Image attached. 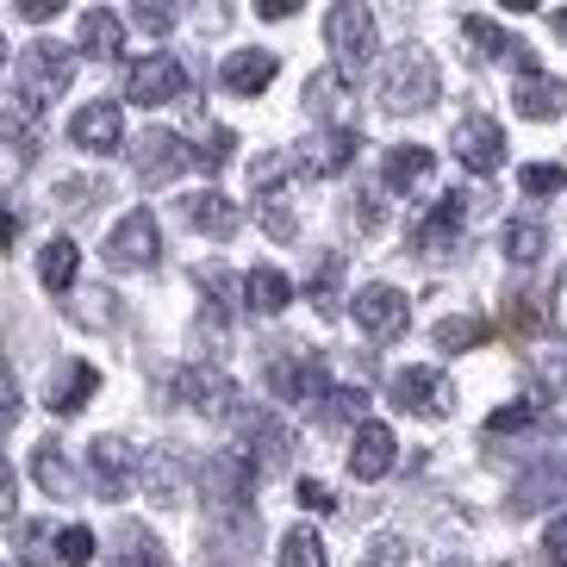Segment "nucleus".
<instances>
[{
  "label": "nucleus",
  "mask_w": 567,
  "mask_h": 567,
  "mask_svg": "<svg viewBox=\"0 0 567 567\" xmlns=\"http://www.w3.org/2000/svg\"><path fill=\"white\" fill-rule=\"evenodd\" d=\"M19 113H44L51 101H63L69 82H75V51L56 44V38H38L19 51Z\"/></svg>",
  "instance_id": "obj_1"
},
{
  "label": "nucleus",
  "mask_w": 567,
  "mask_h": 567,
  "mask_svg": "<svg viewBox=\"0 0 567 567\" xmlns=\"http://www.w3.org/2000/svg\"><path fill=\"white\" fill-rule=\"evenodd\" d=\"M436 87H443L436 56L417 51V44H405V51H393V63H386V75H381V106L393 118H412V113H424V106L436 101Z\"/></svg>",
  "instance_id": "obj_2"
},
{
  "label": "nucleus",
  "mask_w": 567,
  "mask_h": 567,
  "mask_svg": "<svg viewBox=\"0 0 567 567\" xmlns=\"http://www.w3.org/2000/svg\"><path fill=\"white\" fill-rule=\"evenodd\" d=\"M324 38H331L337 51V75H362L381 51V32H374V13H368L362 0H337L331 19H324Z\"/></svg>",
  "instance_id": "obj_3"
},
{
  "label": "nucleus",
  "mask_w": 567,
  "mask_h": 567,
  "mask_svg": "<svg viewBox=\"0 0 567 567\" xmlns=\"http://www.w3.org/2000/svg\"><path fill=\"white\" fill-rule=\"evenodd\" d=\"M237 436H244L237 455H244L256 474H275V467H287V455H293V431H287L268 405H244V412H237Z\"/></svg>",
  "instance_id": "obj_4"
},
{
  "label": "nucleus",
  "mask_w": 567,
  "mask_h": 567,
  "mask_svg": "<svg viewBox=\"0 0 567 567\" xmlns=\"http://www.w3.org/2000/svg\"><path fill=\"white\" fill-rule=\"evenodd\" d=\"M355 151H362L355 125H324V132H312L300 151H293V175H306V182H331V175H343V168L355 163Z\"/></svg>",
  "instance_id": "obj_5"
},
{
  "label": "nucleus",
  "mask_w": 567,
  "mask_h": 567,
  "mask_svg": "<svg viewBox=\"0 0 567 567\" xmlns=\"http://www.w3.org/2000/svg\"><path fill=\"white\" fill-rule=\"evenodd\" d=\"M350 312H355V324H362L374 343H400V337L412 331V300H405L400 287H386V281L362 287V293L350 300Z\"/></svg>",
  "instance_id": "obj_6"
},
{
  "label": "nucleus",
  "mask_w": 567,
  "mask_h": 567,
  "mask_svg": "<svg viewBox=\"0 0 567 567\" xmlns=\"http://www.w3.org/2000/svg\"><path fill=\"white\" fill-rule=\"evenodd\" d=\"M386 400L400 405L412 417H450L455 412V386L450 374H436V368H400L393 386H386Z\"/></svg>",
  "instance_id": "obj_7"
},
{
  "label": "nucleus",
  "mask_w": 567,
  "mask_h": 567,
  "mask_svg": "<svg viewBox=\"0 0 567 567\" xmlns=\"http://www.w3.org/2000/svg\"><path fill=\"white\" fill-rule=\"evenodd\" d=\"M256 481H262V474H256V467L244 462L237 450H213V455L200 462V493L218 505V512H237V505H250Z\"/></svg>",
  "instance_id": "obj_8"
},
{
  "label": "nucleus",
  "mask_w": 567,
  "mask_h": 567,
  "mask_svg": "<svg viewBox=\"0 0 567 567\" xmlns=\"http://www.w3.org/2000/svg\"><path fill=\"white\" fill-rule=\"evenodd\" d=\"M268 386H275V400L300 405V412H312V405L331 400L324 362H312V355H275V362H268Z\"/></svg>",
  "instance_id": "obj_9"
},
{
  "label": "nucleus",
  "mask_w": 567,
  "mask_h": 567,
  "mask_svg": "<svg viewBox=\"0 0 567 567\" xmlns=\"http://www.w3.org/2000/svg\"><path fill=\"white\" fill-rule=\"evenodd\" d=\"M182 94H187V69H182V56H168V51L132 63V75H125V101H137V106H168Z\"/></svg>",
  "instance_id": "obj_10"
},
{
  "label": "nucleus",
  "mask_w": 567,
  "mask_h": 567,
  "mask_svg": "<svg viewBox=\"0 0 567 567\" xmlns=\"http://www.w3.org/2000/svg\"><path fill=\"white\" fill-rule=\"evenodd\" d=\"M156 256H163V231H156V213H125L113 225V237H106V262L113 268H156Z\"/></svg>",
  "instance_id": "obj_11"
},
{
  "label": "nucleus",
  "mask_w": 567,
  "mask_h": 567,
  "mask_svg": "<svg viewBox=\"0 0 567 567\" xmlns=\"http://www.w3.org/2000/svg\"><path fill=\"white\" fill-rule=\"evenodd\" d=\"M175 393H182L200 417H231L237 412V381L213 362H187L182 374H175Z\"/></svg>",
  "instance_id": "obj_12"
},
{
  "label": "nucleus",
  "mask_w": 567,
  "mask_h": 567,
  "mask_svg": "<svg viewBox=\"0 0 567 567\" xmlns=\"http://www.w3.org/2000/svg\"><path fill=\"white\" fill-rule=\"evenodd\" d=\"M87 481L101 499H125V486L137 481V450L125 436H94L87 443Z\"/></svg>",
  "instance_id": "obj_13"
},
{
  "label": "nucleus",
  "mask_w": 567,
  "mask_h": 567,
  "mask_svg": "<svg viewBox=\"0 0 567 567\" xmlns=\"http://www.w3.org/2000/svg\"><path fill=\"white\" fill-rule=\"evenodd\" d=\"M455 163L467 168V175H499L505 168V132L493 125V118H462L450 137Z\"/></svg>",
  "instance_id": "obj_14"
},
{
  "label": "nucleus",
  "mask_w": 567,
  "mask_h": 567,
  "mask_svg": "<svg viewBox=\"0 0 567 567\" xmlns=\"http://www.w3.org/2000/svg\"><path fill=\"white\" fill-rule=\"evenodd\" d=\"M69 144L87 156H106L125 144V113H118V101H87L82 113L69 118Z\"/></svg>",
  "instance_id": "obj_15"
},
{
  "label": "nucleus",
  "mask_w": 567,
  "mask_h": 567,
  "mask_svg": "<svg viewBox=\"0 0 567 567\" xmlns=\"http://www.w3.org/2000/svg\"><path fill=\"white\" fill-rule=\"evenodd\" d=\"M187 156H194V151H187L175 132H144V137L132 144V175H137L144 187H163V182H175V175H182Z\"/></svg>",
  "instance_id": "obj_16"
},
{
  "label": "nucleus",
  "mask_w": 567,
  "mask_h": 567,
  "mask_svg": "<svg viewBox=\"0 0 567 567\" xmlns=\"http://www.w3.org/2000/svg\"><path fill=\"white\" fill-rule=\"evenodd\" d=\"M462 218H467V194H455V187H450V194L431 206V213L417 218V237H412V244H417L424 256H455V250H462Z\"/></svg>",
  "instance_id": "obj_17"
},
{
  "label": "nucleus",
  "mask_w": 567,
  "mask_h": 567,
  "mask_svg": "<svg viewBox=\"0 0 567 567\" xmlns=\"http://www.w3.org/2000/svg\"><path fill=\"white\" fill-rule=\"evenodd\" d=\"M400 462V436L386 431L381 417H362L355 424V450H350V474L355 481H386Z\"/></svg>",
  "instance_id": "obj_18"
},
{
  "label": "nucleus",
  "mask_w": 567,
  "mask_h": 567,
  "mask_svg": "<svg viewBox=\"0 0 567 567\" xmlns=\"http://www.w3.org/2000/svg\"><path fill=\"white\" fill-rule=\"evenodd\" d=\"M512 106H517V118H530V125H549V118H561L567 113V87L555 82V75H517V87H512Z\"/></svg>",
  "instance_id": "obj_19"
},
{
  "label": "nucleus",
  "mask_w": 567,
  "mask_h": 567,
  "mask_svg": "<svg viewBox=\"0 0 567 567\" xmlns=\"http://www.w3.org/2000/svg\"><path fill=\"white\" fill-rule=\"evenodd\" d=\"M275 69H281V56L256 44V51H231L218 75H225V87H231L237 101H256V94H262V87L275 82Z\"/></svg>",
  "instance_id": "obj_20"
},
{
  "label": "nucleus",
  "mask_w": 567,
  "mask_h": 567,
  "mask_svg": "<svg viewBox=\"0 0 567 567\" xmlns=\"http://www.w3.org/2000/svg\"><path fill=\"white\" fill-rule=\"evenodd\" d=\"M182 218L194 225V231H206V237H237V225H244L237 200H225L218 187H200V194H187V200H182Z\"/></svg>",
  "instance_id": "obj_21"
},
{
  "label": "nucleus",
  "mask_w": 567,
  "mask_h": 567,
  "mask_svg": "<svg viewBox=\"0 0 567 567\" xmlns=\"http://www.w3.org/2000/svg\"><path fill=\"white\" fill-rule=\"evenodd\" d=\"M462 32H467V44L481 56H505V63H517L524 75H536V63H530V44H517L512 32H505L499 19H481V13H467L462 19Z\"/></svg>",
  "instance_id": "obj_22"
},
{
  "label": "nucleus",
  "mask_w": 567,
  "mask_h": 567,
  "mask_svg": "<svg viewBox=\"0 0 567 567\" xmlns=\"http://www.w3.org/2000/svg\"><path fill=\"white\" fill-rule=\"evenodd\" d=\"M94 393H101V368H87V362H63L51 374V412L56 417H69V412H82L87 400H94Z\"/></svg>",
  "instance_id": "obj_23"
},
{
  "label": "nucleus",
  "mask_w": 567,
  "mask_h": 567,
  "mask_svg": "<svg viewBox=\"0 0 567 567\" xmlns=\"http://www.w3.org/2000/svg\"><path fill=\"white\" fill-rule=\"evenodd\" d=\"M137 481L151 486V499L175 505L187 493V462L175 450H151V455H137Z\"/></svg>",
  "instance_id": "obj_24"
},
{
  "label": "nucleus",
  "mask_w": 567,
  "mask_h": 567,
  "mask_svg": "<svg viewBox=\"0 0 567 567\" xmlns=\"http://www.w3.org/2000/svg\"><path fill=\"white\" fill-rule=\"evenodd\" d=\"M287 300H293V281H287L281 268H250L244 275V306H250L256 318H275V312H287Z\"/></svg>",
  "instance_id": "obj_25"
},
{
  "label": "nucleus",
  "mask_w": 567,
  "mask_h": 567,
  "mask_svg": "<svg viewBox=\"0 0 567 567\" xmlns=\"http://www.w3.org/2000/svg\"><path fill=\"white\" fill-rule=\"evenodd\" d=\"M82 51L101 56V63H113V56L125 51V19L106 13V7H87L82 13Z\"/></svg>",
  "instance_id": "obj_26"
},
{
  "label": "nucleus",
  "mask_w": 567,
  "mask_h": 567,
  "mask_svg": "<svg viewBox=\"0 0 567 567\" xmlns=\"http://www.w3.org/2000/svg\"><path fill=\"white\" fill-rule=\"evenodd\" d=\"M75 268H82L75 237H51V244L38 250V281L51 287V293H69V287H75Z\"/></svg>",
  "instance_id": "obj_27"
},
{
  "label": "nucleus",
  "mask_w": 567,
  "mask_h": 567,
  "mask_svg": "<svg viewBox=\"0 0 567 567\" xmlns=\"http://www.w3.org/2000/svg\"><path fill=\"white\" fill-rule=\"evenodd\" d=\"M431 168H436V151H424V144H400V151H386L381 182L393 187V194H405V187H417Z\"/></svg>",
  "instance_id": "obj_28"
},
{
  "label": "nucleus",
  "mask_w": 567,
  "mask_h": 567,
  "mask_svg": "<svg viewBox=\"0 0 567 567\" xmlns=\"http://www.w3.org/2000/svg\"><path fill=\"white\" fill-rule=\"evenodd\" d=\"M32 474H38V486H44L51 499H75V474H69L63 443H56V436H44V443L32 450Z\"/></svg>",
  "instance_id": "obj_29"
},
{
  "label": "nucleus",
  "mask_w": 567,
  "mask_h": 567,
  "mask_svg": "<svg viewBox=\"0 0 567 567\" xmlns=\"http://www.w3.org/2000/svg\"><path fill=\"white\" fill-rule=\"evenodd\" d=\"M343 101H350V75H337V69H318L312 82H306V106H312V118H324V125H337Z\"/></svg>",
  "instance_id": "obj_30"
},
{
  "label": "nucleus",
  "mask_w": 567,
  "mask_h": 567,
  "mask_svg": "<svg viewBox=\"0 0 567 567\" xmlns=\"http://www.w3.org/2000/svg\"><path fill=\"white\" fill-rule=\"evenodd\" d=\"M0 156L7 168H25L38 156V125L25 113H0Z\"/></svg>",
  "instance_id": "obj_31"
},
{
  "label": "nucleus",
  "mask_w": 567,
  "mask_h": 567,
  "mask_svg": "<svg viewBox=\"0 0 567 567\" xmlns=\"http://www.w3.org/2000/svg\"><path fill=\"white\" fill-rule=\"evenodd\" d=\"M281 567H331V555H324V536L306 530V524H293V530L281 536Z\"/></svg>",
  "instance_id": "obj_32"
},
{
  "label": "nucleus",
  "mask_w": 567,
  "mask_h": 567,
  "mask_svg": "<svg viewBox=\"0 0 567 567\" xmlns=\"http://www.w3.org/2000/svg\"><path fill=\"white\" fill-rule=\"evenodd\" d=\"M549 318H555L549 293H512V306H505V324H512L517 337H536Z\"/></svg>",
  "instance_id": "obj_33"
},
{
  "label": "nucleus",
  "mask_w": 567,
  "mask_h": 567,
  "mask_svg": "<svg viewBox=\"0 0 567 567\" xmlns=\"http://www.w3.org/2000/svg\"><path fill=\"white\" fill-rule=\"evenodd\" d=\"M543 250H549V231H543L536 218H512V225H505V256H512V262H543Z\"/></svg>",
  "instance_id": "obj_34"
},
{
  "label": "nucleus",
  "mask_w": 567,
  "mask_h": 567,
  "mask_svg": "<svg viewBox=\"0 0 567 567\" xmlns=\"http://www.w3.org/2000/svg\"><path fill=\"white\" fill-rule=\"evenodd\" d=\"M486 343V318H436L431 324V350H474Z\"/></svg>",
  "instance_id": "obj_35"
},
{
  "label": "nucleus",
  "mask_w": 567,
  "mask_h": 567,
  "mask_svg": "<svg viewBox=\"0 0 567 567\" xmlns=\"http://www.w3.org/2000/svg\"><path fill=\"white\" fill-rule=\"evenodd\" d=\"M337 287H343V256H318V275H312V287H306V300L318 306V312H337Z\"/></svg>",
  "instance_id": "obj_36"
},
{
  "label": "nucleus",
  "mask_w": 567,
  "mask_h": 567,
  "mask_svg": "<svg viewBox=\"0 0 567 567\" xmlns=\"http://www.w3.org/2000/svg\"><path fill=\"white\" fill-rule=\"evenodd\" d=\"M536 417H543V393H530V400H517V405H499V412L486 417V436L524 431V424H536Z\"/></svg>",
  "instance_id": "obj_37"
},
{
  "label": "nucleus",
  "mask_w": 567,
  "mask_h": 567,
  "mask_svg": "<svg viewBox=\"0 0 567 567\" xmlns=\"http://www.w3.org/2000/svg\"><path fill=\"white\" fill-rule=\"evenodd\" d=\"M113 567H168V555L156 549V536H144V530H125V549L113 555Z\"/></svg>",
  "instance_id": "obj_38"
},
{
  "label": "nucleus",
  "mask_w": 567,
  "mask_h": 567,
  "mask_svg": "<svg viewBox=\"0 0 567 567\" xmlns=\"http://www.w3.org/2000/svg\"><path fill=\"white\" fill-rule=\"evenodd\" d=\"M56 561H63V567H87V561H94V530H87V524H69V530L56 536Z\"/></svg>",
  "instance_id": "obj_39"
},
{
  "label": "nucleus",
  "mask_w": 567,
  "mask_h": 567,
  "mask_svg": "<svg viewBox=\"0 0 567 567\" xmlns=\"http://www.w3.org/2000/svg\"><path fill=\"white\" fill-rule=\"evenodd\" d=\"M200 287L213 293V312H231V306H237V281H231V268H225V262H206L200 268Z\"/></svg>",
  "instance_id": "obj_40"
},
{
  "label": "nucleus",
  "mask_w": 567,
  "mask_h": 567,
  "mask_svg": "<svg viewBox=\"0 0 567 567\" xmlns=\"http://www.w3.org/2000/svg\"><path fill=\"white\" fill-rule=\"evenodd\" d=\"M51 530H44V524H25V530H19V561H25V567H44V561H51Z\"/></svg>",
  "instance_id": "obj_41"
},
{
  "label": "nucleus",
  "mask_w": 567,
  "mask_h": 567,
  "mask_svg": "<svg viewBox=\"0 0 567 567\" xmlns=\"http://www.w3.org/2000/svg\"><path fill=\"white\" fill-rule=\"evenodd\" d=\"M231 144H237V137H231V132H218V125H213V132L200 137L194 163H200V168H225V163H231Z\"/></svg>",
  "instance_id": "obj_42"
},
{
  "label": "nucleus",
  "mask_w": 567,
  "mask_h": 567,
  "mask_svg": "<svg viewBox=\"0 0 567 567\" xmlns=\"http://www.w3.org/2000/svg\"><path fill=\"white\" fill-rule=\"evenodd\" d=\"M517 182H524V194H561V187H567V175H561L555 163H530L524 175H517Z\"/></svg>",
  "instance_id": "obj_43"
},
{
  "label": "nucleus",
  "mask_w": 567,
  "mask_h": 567,
  "mask_svg": "<svg viewBox=\"0 0 567 567\" xmlns=\"http://www.w3.org/2000/svg\"><path fill=\"white\" fill-rule=\"evenodd\" d=\"M362 567H405V543L400 536H374L362 555Z\"/></svg>",
  "instance_id": "obj_44"
},
{
  "label": "nucleus",
  "mask_w": 567,
  "mask_h": 567,
  "mask_svg": "<svg viewBox=\"0 0 567 567\" xmlns=\"http://www.w3.org/2000/svg\"><path fill=\"white\" fill-rule=\"evenodd\" d=\"M262 231L275 237V244H287V237L300 231V225H293V213H287L281 200H262Z\"/></svg>",
  "instance_id": "obj_45"
},
{
  "label": "nucleus",
  "mask_w": 567,
  "mask_h": 567,
  "mask_svg": "<svg viewBox=\"0 0 567 567\" xmlns=\"http://www.w3.org/2000/svg\"><path fill=\"white\" fill-rule=\"evenodd\" d=\"M536 368H543V381H549V386H567V350H561V343L536 350Z\"/></svg>",
  "instance_id": "obj_46"
},
{
  "label": "nucleus",
  "mask_w": 567,
  "mask_h": 567,
  "mask_svg": "<svg viewBox=\"0 0 567 567\" xmlns=\"http://www.w3.org/2000/svg\"><path fill=\"white\" fill-rule=\"evenodd\" d=\"M543 561H549V567H567V517H555L549 530H543Z\"/></svg>",
  "instance_id": "obj_47"
},
{
  "label": "nucleus",
  "mask_w": 567,
  "mask_h": 567,
  "mask_svg": "<svg viewBox=\"0 0 567 567\" xmlns=\"http://www.w3.org/2000/svg\"><path fill=\"white\" fill-rule=\"evenodd\" d=\"M287 168H293V156H256V163H250V182H256V187H275Z\"/></svg>",
  "instance_id": "obj_48"
},
{
  "label": "nucleus",
  "mask_w": 567,
  "mask_h": 567,
  "mask_svg": "<svg viewBox=\"0 0 567 567\" xmlns=\"http://www.w3.org/2000/svg\"><path fill=\"white\" fill-rule=\"evenodd\" d=\"M362 412H368L362 386H337V393H331V417H362Z\"/></svg>",
  "instance_id": "obj_49"
},
{
  "label": "nucleus",
  "mask_w": 567,
  "mask_h": 567,
  "mask_svg": "<svg viewBox=\"0 0 567 567\" xmlns=\"http://www.w3.org/2000/svg\"><path fill=\"white\" fill-rule=\"evenodd\" d=\"M300 505L306 512H337V493L331 486H318V481H300Z\"/></svg>",
  "instance_id": "obj_50"
},
{
  "label": "nucleus",
  "mask_w": 567,
  "mask_h": 567,
  "mask_svg": "<svg viewBox=\"0 0 567 567\" xmlns=\"http://www.w3.org/2000/svg\"><path fill=\"white\" fill-rule=\"evenodd\" d=\"M13 424H19V386L0 374V436L13 431Z\"/></svg>",
  "instance_id": "obj_51"
},
{
  "label": "nucleus",
  "mask_w": 567,
  "mask_h": 567,
  "mask_svg": "<svg viewBox=\"0 0 567 567\" xmlns=\"http://www.w3.org/2000/svg\"><path fill=\"white\" fill-rule=\"evenodd\" d=\"M132 19L144 25V32H168V25H175V13H168V7H132Z\"/></svg>",
  "instance_id": "obj_52"
},
{
  "label": "nucleus",
  "mask_w": 567,
  "mask_h": 567,
  "mask_svg": "<svg viewBox=\"0 0 567 567\" xmlns=\"http://www.w3.org/2000/svg\"><path fill=\"white\" fill-rule=\"evenodd\" d=\"M94 200H101V187L94 182H69L63 187V206H94Z\"/></svg>",
  "instance_id": "obj_53"
},
{
  "label": "nucleus",
  "mask_w": 567,
  "mask_h": 567,
  "mask_svg": "<svg viewBox=\"0 0 567 567\" xmlns=\"http://www.w3.org/2000/svg\"><path fill=\"white\" fill-rule=\"evenodd\" d=\"M362 225L368 231H381V187H368L362 194Z\"/></svg>",
  "instance_id": "obj_54"
},
{
  "label": "nucleus",
  "mask_w": 567,
  "mask_h": 567,
  "mask_svg": "<svg viewBox=\"0 0 567 567\" xmlns=\"http://www.w3.org/2000/svg\"><path fill=\"white\" fill-rule=\"evenodd\" d=\"M13 237H19V213L0 200V250H13Z\"/></svg>",
  "instance_id": "obj_55"
},
{
  "label": "nucleus",
  "mask_w": 567,
  "mask_h": 567,
  "mask_svg": "<svg viewBox=\"0 0 567 567\" xmlns=\"http://www.w3.org/2000/svg\"><path fill=\"white\" fill-rule=\"evenodd\" d=\"M19 13L32 19V25H44V19H56V0H19Z\"/></svg>",
  "instance_id": "obj_56"
},
{
  "label": "nucleus",
  "mask_w": 567,
  "mask_h": 567,
  "mask_svg": "<svg viewBox=\"0 0 567 567\" xmlns=\"http://www.w3.org/2000/svg\"><path fill=\"white\" fill-rule=\"evenodd\" d=\"M7 517H13V467L0 462V524H7Z\"/></svg>",
  "instance_id": "obj_57"
},
{
  "label": "nucleus",
  "mask_w": 567,
  "mask_h": 567,
  "mask_svg": "<svg viewBox=\"0 0 567 567\" xmlns=\"http://www.w3.org/2000/svg\"><path fill=\"white\" fill-rule=\"evenodd\" d=\"M256 13H262V19H293V13H300V7H293V0H262Z\"/></svg>",
  "instance_id": "obj_58"
},
{
  "label": "nucleus",
  "mask_w": 567,
  "mask_h": 567,
  "mask_svg": "<svg viewBox=\"0 0 567 567\" xmlns=\"http://www.w3.org/2000/svg\"><path fill=\"white\" fill-rule=\"evenodd\" d=\"M0 63H7V38H0Z\"/></svg>",
  "instance_id": "obj_59"
}]
</instances>
